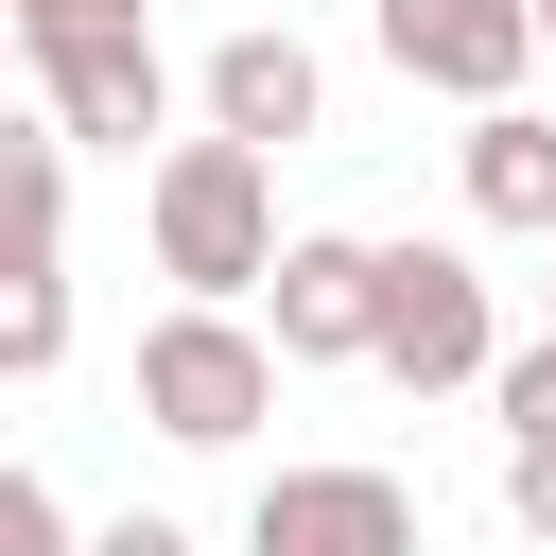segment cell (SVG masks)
I'll return each mask as SVG.
<instances>
[{
  "label": "cell",
  "instance_id": "6da1fadb",
  "mask_svg": "<svg viewBox=\"0 0 556 556\" xmlns=\"http://www.w3.org/2000/svg\"><path fill=\"white\" fill-rule=\"evenodd\" d=\"M139 226H156L174 295H261V261H278V156L261 139H174L139 174Z\"/></svg>",
  "mask_w": 556,
  "mask_h": 556
},
{
  "label": "cell",
  "instance_id": "7a4b0ae2",
  "mask_svg": "<svg viewBox=\"0 0 556 556\" xmlns=\"http://www.w3.org/2000/svg\"><path fill=\"white\" fill-rule=\"evenodd\" d=\"M139 417H156L174 452H243V434L278 417V348H261V313H243V295H174V313L139 330Z\"/></svg>",
  "mask_w": 556,
  "mask_h": 556
},
{
  "label": "cell",
  "instance_id": "3957f363",
  "mask_svg": "<svg viewBox=\"0 0 556 556\" xmlns=\"http://www.w3.org/2000/svg\"><path fill=\"white\" fill-rule=\"evenodd\" d=\"M17 70H35V104H52V139L87 156H139L156 122H174V70H156V17H35L17 35Z\"/></svg>",
  "mask_w": 556,
  "mask_h": 556
},
{
  "label": "cell",
  "instance_id": "277c9868",
  "mask_svg": "<svg viewBox=\"0 0 556 556\" xmlns=\"http://www.w3.org/2000/svg\"><path fill=\"white\" fill-rule=\"evenodd\" d=\"M486 348H504V313H486V261H469V243H382L365 365H382V382H417V400H452V382H486Z\"/></svg>",
  "mask_w": 556,
  "mask_h": 556
},
{
  "label": "cell",
  "instance_id": "5b68a950",
  "mask_svg": "<svg viewBox=\"0 0 556 556\" xmlns=\"http://www.w3.org/2000/svg\"><path fill=\"white\" fill-rule=\"evenodd\" d=\"M365 313H382V243L278 226V261H261V348H278V365H365Z\"/></svg>",
  "mask_w": 556,
  "mask_h": 556
},
{
  "label": "cell",
  "instance_id": "8992f818",
  "mask_svg": "<svg viewBox=\"0 0 556 556\" xmlns=\"http://www.w3.org/2000/svg\"><path fill=\"white\" fill-rule=\"evenodd\" d=\"M382 70L434 87V104H521L539 17H521V0H382Z\"/></svg>",
  "mask_w": 556,
  "mask_h": 556
},
{
  "label": "cell",
  "instance_id": "52a82bcc",
  "mask_svg": "<svg viewBox=\"0 0 556 556\" xmlns=\"http://www.w3.org/2000/svg\"><path fill=\"white\" fill-rule=\"evenodd\" d=\"M243 556H417V486L400 469H278L243 504Z\"/></svg>",
  "mask_w": 556,
  "mask_h": 556
},
{
  "label": "cell",
  "instance_id": "ba28073f",
  "mask_svg": "<svg viewBox=\"0 0 556 556\" xmlns=\"http://www.w3.org/2000/svg\"><path fill=\"white\" fill-rule=\"evenodd\" d=\"M313 104H330V70H313V35H278V17H243L226 52H208V139H313Z\"/></svg>",
  "mask_w": 556,
  "mask_h": 556
},
{
  "label": "cell",
  "instance_id": "9c48e42d",
  "mask_svg": "<svg viewBox=\"0 0 556 556\" xmlns=\"http://www.w3.org/2000/svg\"><path fill=\"white\" fill-rule=\"evenodd\" d=\"M452 174H469V226H521V243H556V122H539V104H469Z\"/></svg>",
  "mask_w": 556,
  "mask_h": 556
},
{
  "label": "cell",
  "instance_id": "30bf717a",
  "mask_svg": "<svg viewBox=\"0 0 556 556\" xmlns=\"http://www.w3.org/2000/svg\"><path fill=\"white\" fill-rule=\"evenodd\" d=\"M17 261H70V139H52V104H0V278Z\"/></svg>",
  "mask_w": 556,
  "mask_h": 556
},
{
  "label": "cell",
  "instance_id": "8fae6325",
  "mask_svg": "<svg viewBox=\"0 0 556 556\" xmlns=\"http://www.w3.org/2000/svg\"><path fill=\"white\" fill-rule=\"evenodd\" d=\"M70 365V261H17L0 278V382H52Z\"/></svg>",
  "mask_w": 556,
  "mask_h": 556
},
{
  "label": "cell",
  "instance_id": "7c38bea8",
  "mask_svg": "<svg viewBox=\"0 0 556 556\" xmlns=\"http://www.w3.org/2000/svg\"><path fill=\"white\" fill-rule=\"evenodd\" d=\"M486 382H504V434H556V330L539 348H486Z\"/></svg>",
  "mask_w": 556,
  "mask_h": 556
},
{
  "label": "cell",
  "instance_id": "4fadbf2b",
  "mask_svg": "<svg viewBox=\"0 0 556 556\" xmlns=\"http://www.w3.org/2000/svg\"><path fill=\"white\" fill-rule=\"evenodd\" d=\"M504 521L556 539V434H504Z\"/></svg>",
  "mask_w": 556,
  "mask_h": 556
},
{
  "label": "cell",
  "instance_id": "5bb4252c",
  "mask_svg": "<svg viewBox=\"0 0 556 556\" xmlns=\"http://www.w3.org/2000/svg\"><path fill=\"white\" fill-rule=\"evenodd\" d=\"M0 556H70V504H52L35 469H0Z\"/></svg>",
  "mask_w": 556,
  "mask_h": 556
},
{
  "label": "cell",
  "instance_id": "9a60e30c",
  "mask_svg": "<svg viewBox=\"0 0 556 556\" xmlns=\"http://www.w3.org/2000/svg\"><path fill=\"white\" fill-rule=\"evenodd\" d=\"M70 556H191V521H156V504H122L104 539H70Z\"/></svg>",
  "mask_w": 556,
  "mask_h": 556
},
{
  "label": "cell",
  "instance_id": "2e32d148",
  "mask_svg": "<svg viewBox=\"0 0 556 556\" xmlns=\"http://www.w3.org/2000/svg\"><path fill=\"white\" fill-rule=\"evenodd\" d=\"M0 17H17V35H35V17H139V0H0Z\"/></svg>",
  "mask_w": 556,
  "mask_h": 556
},
{
  "label": "cell",
  "instance_id": "e0dca14e",
  "mask_svg": "<svg viewBox=\"0 0 556 556\" xmlns=\"http://www.w3.org/2000/svg\"><path fill=\"white\" fill-rule=\"evenodd\" d=\"M521 17H539V52H556V0H521Z\"/></svg>",
  "mask_w": 556,
  "mask_h": 556
},
{
  "label": "cell",
  "instance_id": "ac0fdd59",
  "mask_svg": "<svg viewBox=\"0 0 556 556\" xmlns=\"http://www.w3.org/2000/svg\"><path fill=\"white\" fill-rule=\"evenodd\" d=\"M0 70H17V17H0Z\"/></svg>",
  "mask_w": 556,
  "mask_h": 556
}]
</instances>
